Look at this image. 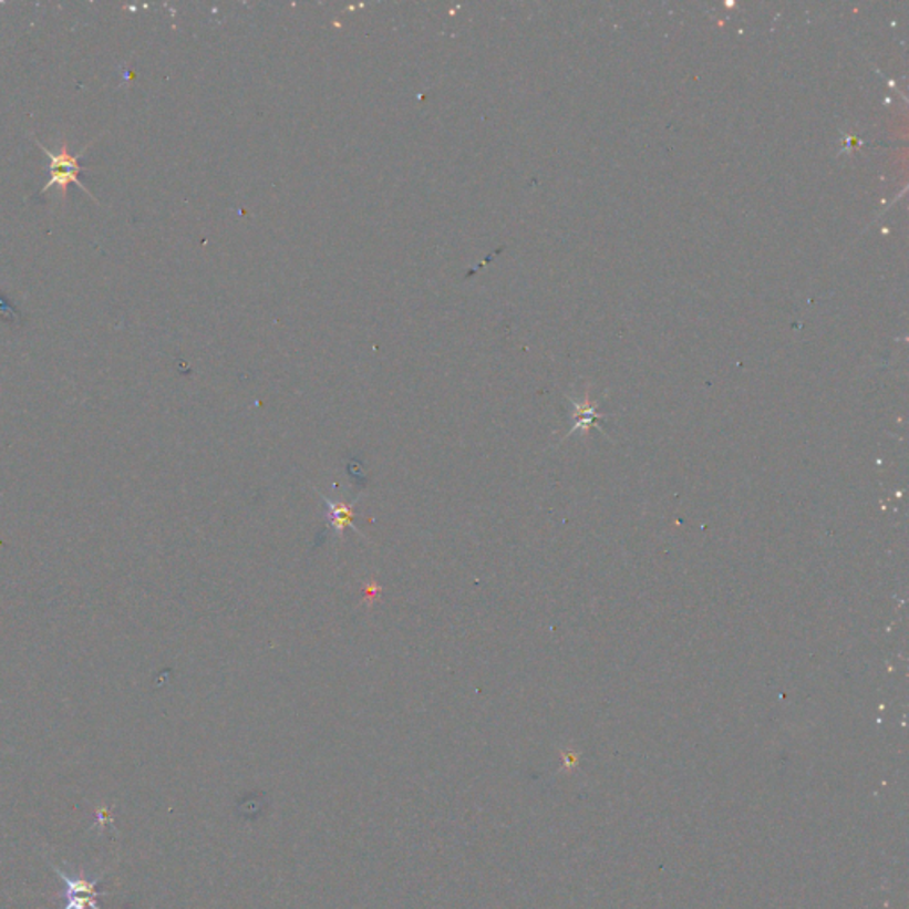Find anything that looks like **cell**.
I'll list each match as a JSON object with an SVG mask.
<instances>
[{"mask_svg":"<svg viewBox=\"0 0 909 909\" xmlns=\"http://www.w3.org/2000/svg\"><path fill=\"white\" fill-rule=\"evenodd\" d=\"M37 144L50 158V179L47 182L45 187L41 188L40 194L47 193L49 188L58 187L59 190H61V196H63V202H66L68 187L75 184L79 185L85 194H90L91 199H94L93 194H91L90 190L85 188V185L81 184V179H79V175L84 171L81 164H79V161H81L82 155H84L85 149H87V146H91V144L82 148L79 155H72V153H70V144H68L66 140H63L61 152L59 153L50 152L49 148H45V146L38 143V141ZM94 202H96V199H94Z\"/></svg>","mask_w":909,"mask_h":909,"instance_id":"cell-1","label":"cell"},{"mask_svg":"<svg viewBox=\"0 0 909 909\" xmlns=\"http://www.w3.org/2000/svg\"><path fill=\"white\" fill-rule=\"evenodd\" d=\"M52 870H54L64 882V899H66V905H64L63 909H102L99 902H96L100 896L99 891H96V887H99V882L104 879L105 874H100V876H94V878H87V874H85L84 870H79L76 876H72V874H66L64 870L58 869L55 865H52Z\"/></svg>","mask_w":909,"mask_h":909,"instance_id":"cell-2","label":"cell"},{"mask_svg":"<svg viewBox=\"0 0 909 909\" xmlns=\"http://www.w3.org/2000/svg\"><path fill=\"white\" fill-rule=\"evenodd\" d=\"M323 503H326V519H328V525L331 526L332 531L337 534V537L340 538L343 535L345 529H352L359 537H363V534L355 528L354 525V516H355V499L354 503H345V502H338V499H331V497L323 496Z\"/></svg>","mask_w":909,"mask_h":909,"instance_id":"cell-3","label":"cell"}]
</instances>
